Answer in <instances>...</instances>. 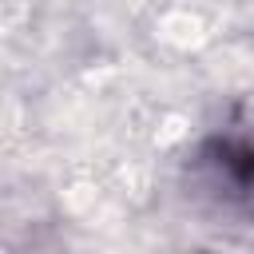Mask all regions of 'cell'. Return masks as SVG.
<instances>
[{
  "label": "cell",
  "instance_id": "1",
  "mask_svg": "<svg viewBox=\"0 0 254 254\" xmlns=\"http://www.w3.org/2000/svg\"><path fill=\"white\" fill-rule=\"evenodd\" d=\"M198 183L222 206H234L246 218H254V139L250 135L210 139L198 155Z\"/></svg>",
  "mask_w": 254,
  "mask_h": 254
}]
</instances>
